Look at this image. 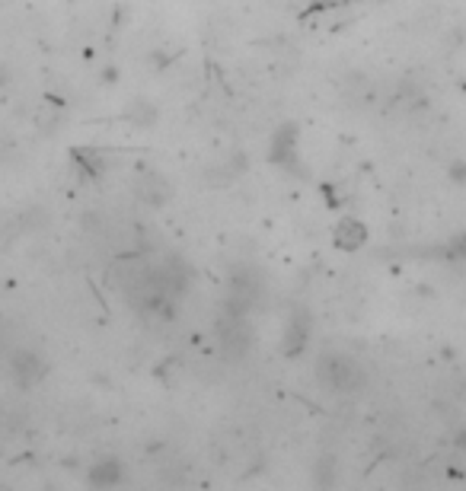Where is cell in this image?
<instances>
[{
    "mask_svg": "<svg viewBox=\"0 0 466 491\" xmlns=\"http://www.w3.org/2000/svg\"><path fill=\"white\" fill-rule=\"evenodd\" d=\"M310 329H313V322H310L307 313H291L288 322H284V332H281V351L288 354V358H297V354L307 348V339H310Z\"/></svg>",
    "mask_w": 466,
    "mask_h": 491,
    "instance_id": "5b68a950",
    "label": "cell"
},
{
    "mask_svg": "<svg viewBox=\"0 0 466 491\" xmlns=\"http://www.w3.org/2000/svg\"><path fill=\"white\" fill-rule=\"evenodd\" d=\"M316 383H320L329 396H355V392L365 390L367 373L355 358L329 351L316 360Z\"/></svg>",
    "mask_w": 466,
    "mask_h": 491,
    "instance_id": "6da1fadb",
    "label": "cell"
},
{
    "mask_svg": "<svg viewBox=\"0 0 466 491\" xmlns=\"http://www.w3.org/2000/svg\"><path fill=\"white\" fill-rule=\"evenodd\" d=\"M217 348L228 360H243L252 351V326L246 313L224 309L221 319H217Z\"/></svg>",
    "mask_w": 466,
    "mask_h": 491,
    "instance_id": "7a4b0ae2",
    "label": "cell"
},
{
    "mask_svg": "<svg viewBox=\"0 0 466 491\" xmlns=\"http://www.w3.org/2000/svg\"><path fill=\"white\" fill-rule=\"evenodd\" d=\"M450 179H454V183H461V185H466V163H463V160H457V163L450 166Z\"/></svg>",
    "mask_w": 466,
    "mask_h": 491,
    "instance_id": "7c38bea8",
    "label": "cell"
},
{
    "mask_svg": "<svg viewBox=\"0 0 466 491\" xmlns=\"http://www.w3.org/2000/svg\"><path fill=\"white\" fill-rule=\"evenodd\" d=\"M4 367L19 390H32V386H38L48 377V360L38 351H32V348H13V351L6 354Z\"/></svg>",
    "mask_w": 466,
    "mask_h": 491,
    "instance_id": "3957f363",
    "label": "cell"
},
{
    "mask_svg": "<svg viewBox=\"0 0 466 491\" xmlns=\"http://www.w3.org/2000/svg\"><path fill=\"white\" fill-rule=\"evenodd\" d=\"M262 297V277L252 268H237L228 281V294H224V309L230 313H249Z\"/></svg>",
    "mask_w": 466,
    "mask_h": 491,
    "instance_id": "277c9868",
    "label": "cell"
},
{
    "mask_svg": "<svg viewBox=\"0 0 466 491\" xmlns=\"http://www.w3.org/2000/svg\"><path fill=\"white\" fill-rule=\"evenodd\" d=\"M450 256H454V258H463V262H466V234L454 236V243H450Z\"/></svg>",
    "mask_w": 466,
    "mask_h": 491,
    "instance_id": "8fae6325",
    "label": "cell"
},
{
    "mask_svg": "<svg viewBox=\"0 0 466 491\" xmlns=\"http://www.w3.org/2000/svg\"><path fill=\"white\" fill-rule=\"evenodd\" d=\"M6 83H10V68L0 64V87H6Z\"/></svg>",
    "mask_w": 466,
    "mask_h": 491,
    "instance_id": "4fadbf2b",
    "label": "cell"
},
{
    "mask_svg": "<svg viewBox=\"0 0 466 491\" xmlns=\"http://www.w3.org/2000/svg\"><path fill=\"white\" fill-rule=\"evenodd\" d=\"M134 195H138L144 204H154V208H160V204L170 202L173 189H170V183L160 176V172L151 170V172H141V176H138V183H134Z\"/></svg>",
    "mask_w": 466,
    "mask_h": 491,
    "instance_id": "8992f818",
    "label": "cell"
},
{
    "mask_svg": "<svg viewBox=\"0 0 466 491\" xmlns=\"http://www.w3.org/2000/svg\"><path fill=\"white\" fill-rule=\"evenodd\" d=\"M6 354H10V348H6V341H4V339H0V367H4V364H6Z\"/></svg>",
    "mask_w": 466,
    "mask_h": 491,
    "instance_id": "5bb4252c",
    "label": "cell"
},
{
    "mask_svg": "<svg viewBox=\"0 0 466 491\" xmlns=\"http://www.w3.org/2000/svg\"><path fill=\"white\" fill-rule=\"evenodd\" d=\"M367 240V227L361 221H355V217H342L339 224H335V230H333V243L339 246V249H348V252H355V249H361Z\"/></svg>",
    "mask_w": 466,
    "mask_h": 491,
    "instance_id": "ba28073f",
    "label": "cell"
},
{
    "mask_svg": "<svg viewBox=\"0 0 466 491\" xmlns=\"http://www.w3.org/2000/svg\"><path fill=\"white\" fill-rule=\"evenodd\" d=\"M128 119L138 121V125H154V121H157V106H151V102L144 99L132 102V106H128Z\"/></svg>",
    "mask_w": 466,
    "mask_h": 491,
    "instance_id": "30bf717a",
    "label": "cell"
},
{
    "mask_svg": "<svg viewBox=\"0 0 466 491\" xmlns=\"http://www.w3.org/2000/svg\"><path fill=\"white\" fill-rule=\"evenodd\" d=\"M90 486L96 488H112V486H122L125 482V466L119 460H96L90 466Z\"/></svg>",
    "mask_w": 466,
    "mask_h": 491,
    "instance_id": "9c48e42d",
    "label": "cell"
},
{
    "mask_svg": "<svg viewBox=\"0 0 466 491\" xmlns=\"http://www.w3.org/2000/svg\"><path fill=\"white\" fill-rule=\"evenodd\" d=\"M271 163L278 166H294L297 163V128L294 125H281L271 138V151H269Z\"/></svg>",
    "mask_w": 466,
    "mask_h": 491,
    "instance_id": "52a82bcc",
    "label": "cell"
}]
</instances>
